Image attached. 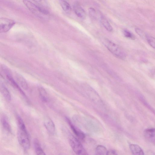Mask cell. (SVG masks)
<instances>
[{"label":"cell","mask_w":155,"mask_h":155,"mask_svg":"<svg viewBox=\"0 0 155 155\" xmlns=\"http://www.w3.org/2000/svg\"><path fill=\"white\" fill-rule=\"evenodd\" d=\"M102 42L108 50L115 56L121 59H126V54L125 52L117 44L107 39H104Z\"/></svg>","instance_id":"1"},{"label":"cell","mask_w":155,"mask_h":155,"mask_svg":"<svg viewBox=\"0 0 155 155\" xmlns=\"http://www.w3.org/2000/svg\"><path fill=\"white\" fill-rule=\"evenodd\" d=\"M69 141L73 150L77 154L83 155L88 154L81 143L75 137L71 136L69 138Z\"/></svg>","instance_id":"2"},{"label":"cell","mask_w":155,"mask_h":155,"mask_svg":"<svg viewBox=\"0 0 155 155\" xmlns=\"http://www.w3.org/2000/svg\"><path fill=\"white\" fill-rule=\"evenodd\" d=\"M17 137L18 141L22 148L27 150L30 148V143L27 131L19 129Z\"/></svg>","instance_id":"3"},{"label":"cell","mask_w":155,"mask_h":155,"mask_svg":"<svg viewBox=\"0 0 155 155\" xmlns=\"http://www.w3.org/2000/svg\"><path fill=\"white\" fill-rule=\"evenodd\" d=\"M1 68L2 71L6 75L7 79L10 82L13 87L17 89L23 96L26 97L25 93L22 90L18 84L13 78L10 70L8 67L5 65H2L1 66Z\"/></svg>","instance_id":"4"},{"label":"cell","mask_w":155,"mask_h":155,"mask_svg":"<svg viewBox=\"0 0 155 155\" xmlns=\"http://www.w3.org/2000/svg\"><path fill=\"white\" fill-rule=\"evenodd\" d=\"M15 24V22L12 19L0 17V33L8 32Z\"/></svg>","instance_id":"5"},{"label":"cell","mask_w":155,"mask_h":155,"mask_svg":"<svg viewBox=\"0 0 155 155\" xmlns=\"http://www.w3.org/2000/svg\"><path fill=\"white\" fill-rule=\"evenodd\" d=\"M22 2L28 9L32 13L38 16L42 15L38 5H36L28 0H23Z\"/></svg>","instance_id":"6"},{"label":"cell","mask_w":155,"mask_h":155,"mask_svg":"<svg viewBox=\"0 0 155 155\" xmlns=\"http://www.w3.org/2000/svg\"><path fill=\"white\" fill-rule=\"evenodd\" d=\"M1 79L0 76V91L7 101L10 102L11 99L10 93Z\"/></svg>","instance_id":"7"},{"label":"cell","mask_w":155,"mask_h":155,"mask_svg":"<svg viewBox=\"0 0 155 155\" xmlns=\"http://www.w3.org/2000/svg\"><path fill=\"white\" fill-rule=\"evenodd\" d=\"M66 120L75 134L81 140H83L85 138V135L84 133L75 127L68 119L66 118Z\"/></svg>","instance_id":"8"},{"label":"cell","mask_w":155,"mask_h":155,"mask_svg":"<svg viewBox=\"0 0 155 155\" xmlns=\"http://www.w3.org/2000/svg\"><path fill=\"white\" fill-rule=\"evenodd\" d=\"M144 136L147 140L150 142L155 143V129L151 128L146 129L144 132Z\"/></svg>","instance_id":"9"},{"label":"cell","mask_w":155,"mask_h":155,"mask_svg":"<svg viewBox=\"0 0 155 155\" xmlns=\"http://www.w3.org/2000/svg\"><path fill=\"white\" fill-rule=\"evenodd\" d=\"M73 9L75 13L78 17L83 19L86 17V12L79 4L75 3L74 5Z\"/></svg>","instance_id":"10"},{"label":"cell","mask_w":155,"mask_h":155,"mask_svg":"<svg viewBox=\"0 0 155 155\" xmlns=\"http://www.w3.org/2000/svg\"><path fill=\"white\" fill-rule=\"evenodd\" d=\"M44 122L45 127L49 132L52 134L55 133V127L52 120L47 117L45 119Z\"/></svg>","instance_id":"11"},{"label":"cell","mask_w":155,"mask_h":155,"mask_svg":"<svg viewBox=\"0 0 155 155\" xmlns=\"http://www.w3.org/2000/svg\"><path fill=\"white\" fill-rule=\"evenodd\" d=\"M129 148L131 152L133 154L135 155H143L144 152L141 148L138 145L131 144L129 145Z\"/></svg>","instance_id":"12"},{"label":"cell","mask_w":155,"mask_h":155,"mask_svg":"<svg viewBox=\"0 0 155 155\" xmlns=\"http://www.w3.org/2000/svg\"><path fill=\"white\" fill-rule=\"evenodd\" d=\"M34 144L36 153L37 155H45V154L42 149L39 142L37 138L34 139Z\"/></svg>","instance_id":"13"},{"label":"cell","mask_w":155,"mask_h":155,"mask_svg":"<svg viewBox=\"0 0 155 155\" xmlns=\"http://www.w3.org/2000/svg\"><path fill=\"white\" fill-rule=\"evenodd\" d=\"M15 77H16L17 81L20 84L22 88L25 89H27L28 87V84L24 78L20 74L17 73L15 75Z\"/></svg>","instance_id":"14"},{"label":"cell","mask_w":155,"mask_h":155,"mask_svg":"<svg viewBox=\"0 0 155 155\" xmlns=\"http://www.w3.org/2000/svg\"><path fill=\"white\" fill-rule=\"evenodd\" d=\"M60 3L63 10L66 13L71 12V8L70 4L65 0H60Z\"/></svg>","instance_id":"15"},{"label":"cell","mask_w":155,"mask_h":155,"mask_svg":"<svg viewBox=\"0 0 155 155\" xmlns=\"http://www.w3.org/2000/svg\"><path fill=\"white\" fill-rule=\"evenodd\" d=\"M107 150L105 147L102 145H98L96 149V154L98 155H106Z\"/></svg>","instance_id":"16"},{"label":"cell","mask_w":155,"mask_h":155,"mask_svg":"<svg viewBox=\"0 0 155 155\" xmlns=\"http://www.w3.org/2000/svg\"><path fill=\"white\" fill-rule=\"evenodd\" d=\"M101 21L103 26L108 31L111 32L113 30V28L112 26L108 22V21L104 17H102L101 18Z\"/></svg>","instance_id":"17"},{"label":"cell","mask_w":155,"mask_h":155,"mask_svg":"<svg viewBox=\"0 0 155 155\" xmlns=\"http://www.w3.org/2000/svg\"><path fill=\"white\" fill-rule=\"evenodd\" d=\"M2 123L4 128L9 133H11L12 129L9 123L5 118L2 119Z\"/></svg>","instance_id":"18"},{"label":"cell","mask_w":155,"mask_h":155,"mask_svg":"<svg viewBox=\"0 0 155 155\" xmlns=\"http://www.w3.org/2000/svg\"><path fill=\"white\" fill-rule=\"evenodd\" d=\"M17 119L19 127V129L22 131H27L24 121L19 115L17 116Z\"/></svg>","instance_id":"19"},{"label":"cell","mask_w":155,"mask_h":155,"mask_svg":"<svg viewBox=\"0 0 155 155\" xmlns=\"http://www.w3.org/2000/svg\"><path fill=\"white\" fill-rule=\"evenodd\" d=\"M39 91L40 97L43 101L47 102L48 101V97L47 93L44 89L40 87L39 89Z\"/></svg>","instance_id":"20"},{"label":"cell","mask_w":155,"mask_h":155,"mask_svg":"<svg viewBox=\"0 0 155 155\" xmlns=\"http://www.w3.org/2000/svg\"><path fill=\"white\" fill-rule=\"evenodd\" d=\"M146 39L149 45L154 49L155 47V40L154 37L151 36L146 35Z\"/></svg>","instance_id":"21"},{"label":"cell","mask_w":155,"mask_h":155,"mask_svg":"<svg viewBox=\"0 0 155 155\" xmlns=\"http://www.w3.org/2000/svg\"><path fill=\"white\" fill-rule=\"evenodd\" d=\"M90 16L92 20H96V13L95 10L92 8H90L89 9Z\"/></svg>","instance_id":"22"},{"label":"cell","mask_w":155,"mask_h":155,"mask_svg":"<svg viewBox=\"0 0 155 155\" xmlns=\"http://www.w3.org/2000/svg\"><path fill=\"white\" fill-rule=\"evenodd\" d=\"M33 1L37 3L38 5L47 8L48 4L46 0H33Z\"/></svg>","instance_id":"23"},{"label":"cell","mask_w":155,"mask_h":155,"mask_svg":"<svg viewBox=\"0 0 155 155\" xmlns=\"http://www.w3.org/2000/svg\"><path fill=\"white\" fill-rule=\"evenodd\" d=\"M123 34L124 35L126 38L131 39L132 40H135L134 36L127 30H124Z\"/></svg>","instance_id":"24"},{"label":"cell","mask_w":155,"mask_h":155,"mask_svg":"<svg viewBox=\"0 0 155 155\" xmlns=\"http://www.w3.org/2000/svg\"><path fill=\"white\" fill-rule=\"evenodd\" d=\"M135 32L136 33L143 38H145L147 35L142 30L138 28L135 29Z\"/></svg>","instance_id":"25"},{"label":"cell","mask_w":155,"mask_h":155,"mask_svg":"<svg viewBox=\"0 0 155 155\" xmlns=\"http://www.w3.org/2000/svg\"><path fill=\"white\" fill-rule=\"evenodd\" d=\"M117 154L115 150L114 149H110L107 151L106 155H116Z\"/></svg>","instance_id":"26"}]
</instances>
